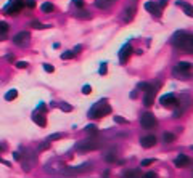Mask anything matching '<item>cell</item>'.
Masks as SVG:
<instances>
[{"label":"cell","instance_id":"9a60e30c","mask_svg":"<svg viewBox=\"0 0 193 178\" xmlns=\"http://www.w3.org/2000/svg\"><path fill=\"white\" fill-rule=\"evenodd\" d=\"M134 13H135V8H134V6H127V8L124 10V16H122L124 23L132 21V19H134Z\"/></svg>","mask_w":193,"mask_h":178},{"label":"cell","instance_id":"603a6c76","mask_svg":"<svg viewBox=\"0 0 193 178\" xmlns=\"http://www.w3.org/2000/svg\"><path fill=\"white\" fill-rule=\"evenodd\" d=\"M85 132L89 133V135H96V133H98V130H96V127L94 124H90V125H87V127H85Z\"/></svg>","mask_w":193,"mask_h":178},{"label":"cell","instance_id":"d6a6232c","mask_svg":"<svg viewBox=\"0 0 193 178\" xmlns=\"http://www.w3.org/2000/svg\"><path fill=\"white\" fill-rule=\"evenodd\" d=\"M106 71H108V67H106V63H102V66H100V74H102V76H105Z\"/></svg>","mask_w":193,"mask_h":178},{"label":"cell","instance_id":"52a82bcc","mask_svg":"<svg viewBox=\"0 0 193 178\" xmlns=\"http://www.w3.org/2000/svg\"><path fill=\"white\" fill-rule=\"evenodd\" d=\"M156 87H153V85H150V87L145 90V96H143V103L145 106H151L154 101V95H156Z\"/></svg>","mask_w":193,"mask_h":178},{"label":"cell","instance_id":"7a4b0ae2","mask_svg":"<svg viewBox=\"0 0 193 178\" xmlns=\"http://www.w3.org/2000/svg\"><path fill=\"white\" fill-rule=\"evenodd\" d=\"M111 112V106L106 104V101H98L94 108L89 111V117H103Z\"/></svg>","mask_w":193,"mask_h":178},{"label":"cell","instance_id":"bcb514c9","mask_svg":"<svg viewBox=\"0 0 193 178\" xmlns=\"http://www.w3.org/2000/svg\"><path fill=\"white\" fill-rule=\"evenodd\" d=\"M5 149H6V146L3 143H0V151H5Z\"/></svg>","mask_w":193,"mask_h":178},{"label":"cell","instance_id":"1f68e13d","mask_svg":"<svg viewBox=\"0 0 193 178\" xmlns=\"http://www.w3.org/2000/svg\"><path fill=\"white\" fill-rule=\"evenodd\" d=\"M182 114H184V108H177L174 111V117H180Z\"/></svg>","mask_w":193,"mask_h":178},{"label":"cell","instance_id":"484cf974","mask_svg":"<svg viewBox=\"0 0 193 178\" xmlns=\"http://www.w3.org/2000/svg\"><path fill=\"white\" fill-rule=\"evenodd\" d=\"M116 159H118V156H116L114 152H108L105 156V160L106 162H116Z\"/></svg>","mask_w":193,"mask_h":178},{"label":"cell","instance_id":"9c48e42d","mask_svg":"<svg viewBox=\"0 0 193 178\" xmlns=\"http://www.w3.org/2000/svg\"><path fill=\"white\" fill-rule=\"evenodd\" d=\"M190 157L188 156H185V154H179L177 157L174 159V165L175 167H188L190 165Z\"/></svg>","mask_w":193,"mask_h":178},{"label":"cell","instance_id":"7bdbcfd3","mask_svg":"<svg viewBox=\"0 0 193 178\" xmlns=\"http://www.w3.org/2000/svg\"><path fill=\"white\" fill-rule=\"evenodd\" d=\"M81 50H82V45H77V47H76L74 50H72V51H74V53L77 55V53H79V51H81Z\"/></svg>","mask_w":193,"mask_h":178},{"label":"cell","instance_id":"836d02e7","mask_svg":"<svg viewBox=\"0 0 193 178\" xmlns=\"http://www.w3.org/2000/svg\"><path fill=\"white\" fill-rule=\"evenodd\" d=\"M16 67H18V69H24V67H27V63L26 61H18V63H16Z\"/></svg>","mask_w":193,"mask_h":178},{"label":"cell","instance_id":"4dcf8cb0","mask_svg":"<svg viewBox=\"0 0 193 178\" xmlns=\"http://www.w3.org/2000/svg\"><path fill=\"white\" fill-rule=\"evenodd\" d=\"M114 122H118V124H127V121L124 117H121V116H114Z\"/></svg>","mask_w":193,"mask_h":178},{"label":"cell","instance_id":"4316f807","mask_svg":"<svg viewBox=\"0 0 193 178\" xmlns=\"http://www.w3.org/2000/svg\"><path fill=\"white\" fill-rule=\"evenodd\" d=\"M74 56H76L74 51H64V53H61V60H71Z\"/></svg>","mask_w":193,"mask_h":178},{"label":"cell","instance_id":"74e56055","mask_svg":"<svg viewBox=\"0 0 193 178\" xmlns=\"http://www.w3.org/2000/svg\"><path fill=\"white\" fill-rule=\"evenodd\" d=\"M44 69H45V72H53L55 67H53V66H50V64H44Z\"/></svg>","mask_w":193,"mask_h":178},{"label":"cell","instance_id":"4fadbf2b","mask_svg":"<svg viewBox=\"0 0 193 178\" xmlns=\"http://www.w3.org/2000/svg\"><path fill=\"white\" fill-rule=\"evenodd\" d=\"M116 3V0H95V6L100 10H108Z\"/></svg>","mask_w":193,"mask_h":178},{"label":"cell","instance_id":"f6af8a7d","mask_svg":"<svg viewBox=\"0 0 193 178\" xmlns=\"http://www.w3.org/2000/svg\"><path fill=\"white\" fill-rule=\"evenodd\" d=\"M13 157H15V159H21V157H19V152H13Z\"/></svg>","mask_w":193,"mask_h":178},{"label":"cell","instance_id":"8d00e7d4","mask_svg":"<svg viewBox=\"0 0 193 178\" xmlns=\"http://www.w3.org/2000/svg\"><path fill=\"white\" fill-rule=\"evenodd\" d=\"M90 91H92V87H90V85H84V88H82V93H84V95H89Z\"/></svg>","mask_w":193,"mask_h":178},{"label":"cell","instance_id":"8992f818","mask_svg":"<svg viewBox=\"0 0 193 178\" xmlns=\"http://www.w3.org/2000/svg\"><path fill=\"white\" fill-rule=\"evenodd\" d=\"M23 6H24V2H21V0H16V2L11 3V5L6 6V15H10V16L19 15L21 10H23Z\"/></svg>","mask_w":193,"mask_h":178},{"label":"cell","instance_id":"ffe728a7","mask_svg":"<svg viewBox=\"0 0 193 178\" xmlns=\"http://www.w3.org/2000/svg\"><path fill=\"white\" fill-rule=\"evenodd\" d=\"M124 177H142V172H140L139 169H135V170H126V172H124Z\"/></svg>","mask_w":193,"mask_h":178},{"label":"cell","instance_id":"f546056e","mask_svg":"<svg viewBox=\"0 0 193 178\" xmlns=\"http://www.w3.org/2000/svg\"><path fill=\"white\" fill-rule=\"evenodd\" d=\"M32 27L34 29H45V27H48V26L42 24V23H39V21H32Z\"/></svg>","mask_w":193,"mask_h":178},{"label":"cell","instance_id":"3957f363","mask_svg":"<svg viewBox=\"0 0 193 178\" xmlns=\"http://www.w3.org/2000/svg\"><path fill=\"white\" fill-rule=\"evenodd\" d=\"M100 148V143L96 141V140H82V141H79L77 145H76V149H79V151H95V149Z\"/></svg>","mask_w":193,"mask_h":178},{"label":"cell","instance_id":"7402d4cb","mask_svg":"<svg viewBox=\"0 0 193 178\" xmlns=\"http://www.w3.org/2000/svg\"><path fill=\"white\" fill-rule=\"evenodd\" d=\"M163 140H164V141H166V143H172V141H175V135H174V133H164V135H163Z\"/></svg>","mask_w":193,"mask_h":178},{"label":"cell","instance_id":"ac0fdd59","mask_svg":"<svg viewBox=\"0 0 193 178\" xmlns=\"http://www.w3.org/2000/svg\"><path fill=\"white\" fill-rule=\"evenodd\" d=\"M76 18H79V19H90L92 15L89 11H85V10H77V11H76Z\"/></svg>","mask_w":193,"mask_h":178},{"label":"cell","instance_id":"6da1fadb","mask_svg":"<svg viewBox=\"0 0 193 178\" xmlns=\"http://www.w3.org/2000/svg\"><path fill=\"white\" fill-rule=\"evenodd\" d=\"M171 43L179 50H184L185 53H192L193 51V35L184 30H179L171 37Z\"/></svg>","mask_w":193,"mask_h":178},{"label":"cell","instance_id":"2e32d148","mask_svg":"<svg viewBox=\"0 0 193 178\" xmlns=\"http://www.w3.org/2000/svg\"><path fill=\"white\" fill-rule=\"evenodd\" d=\"M32 121L36 122L37 125H40V127H45L47 125V121H45V116L42 114V112H36V114L32 116Z\"/></svg>","mask_w":193,"mask_h":178},{"label":"cell","instance_id":"5b68a950","mask_svg":"<svg viewBox=\"0 0 193 178\" xmlns=\"http://www.w3.org/2000/svg\"><path fill=\"white\" fill-rule=\"evenodd\" d=\"M29 40H31V34L26 32V30L18 32L15 37H13V43H15V45H19V47L27 45V43H29Z\"/></svg>","mask_w":193,"mask_h":178},{"label":"cell","instance_id":"277c9868","mask_svg":"<svg viewBox=\"0 0 193 178\" xmlns=\"http://www.w3.org/2000/svg\"><path fill=\"white\" fill-rule=\"evenodd\" d=\"M140 125L145 130H151L158 125V121L151 112H145V114H142V117H140Z\"/></svg>","mask_w":193,"mask_h":178},{"label":"cell","instance_id":"7dc6e473","mask_svg":"<svg viewBox=\"0 0 193 178\" xmlns=\"http://www.w3.org/2000/svg\"><path fill=\"white\" fill-rule=\"evenodd\" d=\"M0 162H2V164H5V165H10V162H6V160H3L2 157H0Z\"/></svg>","mask_w":193,"mask_h":178},{"label":"cell","instance_id":"f35d334b","mask_svg":"<svg viewBox=\"0 0 193 178\" xmlns=\"http://www.w3.org/2000/svg\"><path fill=\"white\" fill-rule=\"evenodd\" d=\"M61 109H63V111H66V112H69V111H72V106H69V104H61Z\"/></svg>","mask_w":193,"mask_h":178},{"label":"cell","instance_id":"60d3db41","mask_svg":"<svg viewBox=\"0 0 193 178\" xmlns=\"http://www.w3.org/2000/svg\"><path fill=\"white\" fill-rule=\"evenodd\" d=\"M166 5H167V0H161V2H159V3H158V6H159V8H161V10H163V8H164V6H166Z\"/></svg>","mask_w":193,"mask_h":178},{"label":"cell","instance_id":"b9f144b4","mask_svg":"<svg viewBox=\"0 0 193 178\" xmlns=\"http://www.w3.org/2000/svg\"><path fill=\"white\" fill-rule=\"evenodd\" d=\"M145 177H148V178H153V177H156V173H154V172H148V173H145Z\"/></svg>","mask_w":193,"mask_h":178},{"label":"cell","instance_id":"5bb4252c","mask_svg":"<svg viewBox=\"0 0 193 178\" xmlns=\"http://www.w3.org/2000/svg\"><path fill=\"white\" fill-rule=\"evenodd\" d=\"M175 5H177V6H182V8H184V11H185V15H187V16H193V6L190 5V3H187V2H180V0H177V2H175Z\"/></svg>","mask_w":193,"mask_h":178},{"label":"cell","instance_id":"ee69618b","mask_svg":"<svg viewBox=\"0 0 193 178\" xmlns=\"http://www.w3.org/2000/svg\"><path fill=\"white\" fill-rule=\"evenodd\" d=\"M6 60H8V61H15V56H13V55H8V56H6Z\"/></svg>","mask_w":193,"mask_h":178},{"label":"cell","instance_id":"30bf717a","mask_svg":"<svg viewBox=\"0 0 193 178\" xmlns=\"http://www.w3.org/2000/svg\"><path fill=\"white\" fill-rule=\"evenodd\" d=\"M130 53H132V45H130V43H126V45L121 48V51H119V60H121V63H126V61L129 60Z\"/></svg>","mask_w":193,"mask_h":178},{"label":"cell","instance_id":"d590c367","mask_svg":"<svg viewBox=\"0 0 193 178\" xmlns=\"http://www.w3.org/2000/svg\"><path fill=\"white\" fill-rule=\"evenodd\" d=\"M154 162V159H145L142 160V167H147V165H151V164Z\"/></svg>","mask_w":193,"mask_h":178},{"label":"cell","instance_id":"ba28073f","mask_svg":"<svg viewBox=\"0 0 193 178\" xmlns=\"http://www.w3.org/2000/svg\"><path fill=\"white\" fill-rule=\"evenodd\" d=\"M159 103L164 106V108H174V106H177L179 101L172 93H169V95H163V96L159 98Z\"/></svg>","mask_w":193,"mask_h":178},{"label":"cell","instance_id":"44dd1931","mask_svg":"<svg viewBox=\"0 0 193 178\" xmlns=\"http://www.w3.org/2000/svg\"><path fill=\"white\" fill-rule=\"evenodd\" d=\"M16 96H18V91H16V90H10V91H6V93H5V100L6 101L15 100Z\"/></svg>","mask_w":193,"mask_h":178},{"label":"cell","instance_id":"8fae6325","mask_svg":"<svg viewBox=\"0 0 193 178\" xmlns=\"http://www.w3.org/2000/svg\"><path fill=\"white\" fill-rule=\"evenodd\" d=\"M145 10L150 11L151 15L156 16V18H159V16H161V8L158 6V3H154V2H147V3H145Z\"/></svg>","mask_w":193,"mask_h":178},{"label":"cell","instance_id":"7c38bea8","mask_svg":"<svg viewBox=\"0 0 193 178\" xmlns=\"http://www.w3.org/2000/svg\"><path fill=\"white\" fill-rule=\"evenodd\" d=\"M140 145H142V148H153V146L156 145V136L154 135L143 136V138L140 140Z\"/></svg>","mask_w":193,"mask_h":178},{"label":"cell","instance_id":"cb8c5ba5","mask_svg":"<svg viewBox=\"0 0 193 178\" xmlns=\"http://www.w3.org/2000/svg\"><path fill=\"white\" fill-rule=\"evenodd\" d=\"M53 10H55V6L51 5V3H44L42 5V11L44 13H51Z\"/></svg>","mask_w":193,"mask_h":178},{"label":"cell","instance_id":"83f0119b","mask_svg":"<svg viewBox=\"0 0 193 178\" xmlns=\"http://www.w3.org/2000/svg\"><path fill=\"white\" fill-rule=\"evenodd\" d=\"M48 146H50V141H48V140H47V141H44V143H40V145H39V148H37V151H45V149H48Z\"/></svg>","mask_w":193,"mask_h":178},{"label":"cell","instance_id":"e575fe53","mask_svg":"<svg viewBox=\"0 0 193 178\" xmlns=\"http://www.w3.org/2000/svg\"><path fill=\"white\" fill-rule=\"evenodd\" d=\"M24 5L29 6V8H34V6H36V0H26V2H24Z\"/></svg>","mask_w":193,"mask_h":178},{"label":"cell","instance_id":"ab89813d","mask_svg":"<svg viewBox=\"0 0 193 178\" xmlns=\"http://www.w3.org/2000/svg\"><path fill=\"white\" fill-rule=\"evenodd\" d=\"M72 3H74L76 6H79V8H81V6H84V0H72Z\"/></svg>","mask_w":193,"mask_h":178},{"label":"cell","instance_id":"d6986e66","mask_svg":"<svg viewBox=\"0 0 193 178\" xmlns=\"http://www.w3.org/2000/svg\"><path fill=\"white\" fill-rule=\"evenodd\" d=\"M177 69L188 71V72H190V69H192V64H190V63H187V61H180V63L177 64Z\"/></svg>","mask_w":193,"mask_h":178},{"label":"cell","instance_id":"d4e9b609","mask_svg":"<svg viewBox=\"0 0 193 178\" xmlns=\"http://www.w3.org/2000/svg\"><path fill=\"white\" fill-rule=\"evenodd\" d=\"M64 136V133H53V135H50L48 136V141H56V140H61Z\"/></svg>","mask_w":193,"mask_h":178},{"label":"cell","instance_id":"f1b7e54d","mask_svg":"<svg viewBox=\"0 0 193 178\" xmlns=\"http://www.w3.org/2000/svg\"><path fill=\"white\" fill-rule=\"evenodd\" d=\"M6 32H8V24H6V23H3V21H0V34H3V35H5Z\"/></svg>","mask_w":193,"mask_h":178},{"label":"cell","instance_id":"e0dca14e","mask_svg":"<svg viewBox=\"0 0 193 178\" xmlns=\"http://www.w3.org/2000/svg\"><path fill=\"white\" fill-rule=\"evenodd\" d=\"M172 74H174L175 79H184V80L190 77V72H188V71H182V69H177V67H174Z\"/></svg>","mask_w":193,"mask_h":178}]
</instances>
